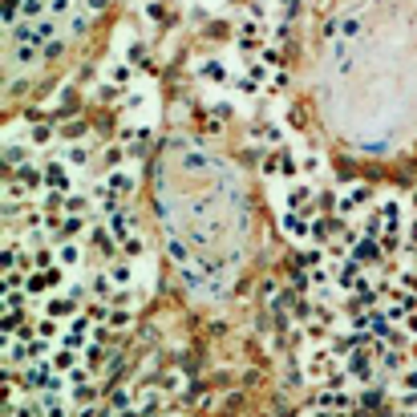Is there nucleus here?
<instances>
[{"label": "nucleus", "mask_w": 417, "mask_h": 417, "mask_svg": "<svg viewBox=\"0 0 417 417\" xmlns=\"http://www.w3.org/2000/svg\"><path fill=\"white\" fill-rule=\"evenodd\" d=\"M41 170H45V186H41L45 195H73V174H70L73 166L65 163V158H53V163H45Z\"/></svg>", "instance_id": "nucleus-1"}, {"label": "nucleus", "mask_w": 417, "mask_h": 417, "mask_svg": "<svg viewBox=\"0 0 417 417\" xmlns=\"http://www.w3.org/2000/svg\"><path fill=\"white\" fill-rule=\"evenodd\" d=\"M61 284H65V268H61V263H57V268H37V272L24 276V292H28V296H45V292L61 288Z\"/></svg>", "instance_id": "nucleus-2"}, {"label": "nucleus", "mask_w": 417, "mask_h": 417, "mask_svg": "<svg viewBox=\"0 0 417 417\" xmlns=\"http://www.w3.org/2000/svg\"><path fill=\"white\" fill-rule=\"evenodd\" d=\"M101 215H106V227L114 231V239H117V243H126L130 235H138V231H134V211H130V207L114 203V207H106Z\"/></svg>", "instance_id": "nucleus-3"}, {"label": "nucleus", "mask_w": 417, "mask_h": 417, "mask_svg": "<svg viewBox=\"0 0 417 417\" xmlns=\"http://www.w3.org/2000/svg\"><path fill=\"white\" fill-rule=\"evenodd\" d=\"M239 49L243 53H263V24L252 21V17H243L239 21Z\"/></svg>", "instance_id": "nucleus-4"}, {"label": "nucleus", "mask_w": 417, "mask_h": 417, "mask_svg": "<svg viewBox=\"0 0 417 417\" xmlns=\"http://www.w3.org/2000/svg\"><path fill=\"white\" fill-rule=\"evenodd\" d=\"M361 203H369V186H345V190L336 195V215L348 219V215L361 207Z\"/></svg>", "instance_id": "nucleus-5"}, {"label": "nucleus", "mask_w": 417, "mask_h": 417, "mask_svg": "<svg viewBox=\"0 0 417 417\" xmlns=\"http://www.w3.org/2000/svg\"><path fill=\"white\" fill-rule=\"evenodd\" d=\"M77 308H81V304L73 300V296H49V300H45V316H49V320H73Z\"/></svg>", "instance_id": "nucleus-6"}, {"label": "nucleus", "mask_w": 417, "mask_h": 417, "mask_svg": "<svg viewBox=\"0 0 417 417\" xmlns=\"http://www.w3.org/2000/svg\"><path fill=\"white\" fill-rule=\"evenodd\" d=\"M263 170H268V174H288V179H292V174H296V158H292V150L276 146V154L263 163Z\"/></svg>", "instance_id": "nucleus-7"}, {"label": "nucleus", "mask_w": 417, "mask_h": 417, "mask_svg": "<svg viewBox=\"0 0 417 417\" xmlns=\"http://www.w3.org/2000/svg\"><path fill=\"white\" fill-rule=\"evenodd\" d=\"M61 158H65L73 170H81V166H90L93 150H90V146H81V142H73V146H65V150H61Z\"/></svg>", "instance_id": "nucleus-8"}, {"label": "nucleus", "mask_w": 417, "mask_h": 417, "mask_svg": "<svg viewBox=\"0 0 417 417\" xmlns=\"http://www.w3.org/2000/svg\"><path fill=\"white\" fill-rule=\"evenodd\" d=\"M316 401H320V409H332V414H336V409H348V405H352V397L341 393V389H320V397H316Z\"/></svg>", "instance_id": "nucleus-9"}, {"label": "nucleus", "mask_w": 417, "mask_h": 417, "mask_svg": "<svg viewBox=\"0 0 417 417\" xmlns=\"http://www.w3.org/2000/svg\"><path fill=\"white\" fill-rule=\"evenodd\" d=\"M263 73H268V65L263 61H255L252 70L239 77V90H247V93H255V90H263Z\"/></svg>", "instance_id": "nucleus-10"}, {"label": "nucleus", "mask_w": 417, "mask_h": 417, "mask_svg": "<svg viewBox=\"0 0 417 417\" xmlns=\"http://www.w3.org/2000/svg\"><path fill=\"white\" fill-rule=\"evenodd\" d=\"M81 243H57V263H61V268H77V263H81Z\"/></svg>", "instance_id": "nucleus-11"}, {"label": "nucleus", "mask_w": 417, "mask_h": 417, "mask_svg": "<svg viewBox=\"0 0 417 417\" xmlns=\"http://www.w3.org/2000/svg\"><path fill=\"white\" fill-rule=\"evenodd\" d=\"M110 279L117 284V292H122V288H130V279H134V268H130V259L114 263V268H110Z\"/></svg>", "instance_id": "nucleus-12"}, {"label": "nucleus", "mask_w": 417, "mask_h": 417, "mask_svg": "<svg viewBox=\"0 0 417 417\" xmlns=\"http://www.w3.org/2000/svg\"><path fill=\"white\" fill-rule=\"evenodd\" d=\"M142 255H146V239H142V235H130V239L122 243V259L134 263V259H142Z\"/></svg>", "instance_id": "nucleus-13"}, {"label": "nucleus", "mask_w": 417, "mask_h": 417, "mask_svg": "<svg viewBox=\"0 0 417 417\" xmlns=\"http://www.w3.org/2000/svg\"><path fill=\"white\" fill-rule=\"evenodd\" d=\"M81 223H85V215H61L57 235H77V231H81Z\"/></svg>", "instance_id": "nucleus-14"}, {"label": "nucleus", "mask_w": 417, "mask_h": 417, "mask_svg": "<svg viewBox=\"0 0 417 417\" xmlns=\"http://www.w3.org/2000/svg\"><path fill=\"white\" fill-rule=\"evenodd\" d=\"M199 73H203V77H211V81H227V65H223V61H203V65H199Z\"/></svg>", "instance_id": "nucleus-15"}, {"label": "nucleus", "mask_w": 417, "mask_h": 417, "mask_svg": "<svg viewBox=\"0 0 417 417\" xmlns=\"http://www.w3.org/2000/svg\"><path fill=\"white\" fill-rule=\"evenodd\" d=\"M183 166H186V170H207V166H211V158H207V154H186V158H183Z\"/></svg>", "instance_id": "nucleus-16"}, {"label": "nucleus", "mask_w": 417, "mask_h": 417, "mask_svg": "<svg viewBox=\"0 0 417 417\" xmlns=\"http://www.w3.org/2000/svg\"><path fill=\"white\" fill-rule=\"evenodd\" d=\"M300 170H304V174L320 170V154H312V150H308V154H300Z\"/></svg>", "instance_id": "nucleus-17"}, {"label": "nucleus", "mask_w": 417, "mask_h": 417, "mask_svg": "<svg viewBox=\"0 0 417 417\" xmlns=\"http://www.w3.org/2000/svg\"><path fill=\"white\" fill-rule=\"evenodd\" d=\"M357 28H361L357 17H345V21H341V33H345V37H357Z\"/></svg>", "instance_id": "nucleus-18"}, {"label": "nucleus", "mask_w": 417, "mask_h": 417, "mask_svg": "<svg viewBox=\"0 0 417 417\" xmlns=\"http://www.w3.org/2000/svg\"><path fill=\"white\" fill-rule=\"evenodd\" d=\"M49 13L57 17V13H70V0H49Z\"/></svg>", "instance_id": "nucleus-19"}, {"label": "nucleus", "mask_w": 417, "mask_h": 417, "mask_svg": "<svg viewBox=\"0 0 417 417\" xmlns=\"http://www.w3.org/2000/svg\"><path fill=\"white\" fill-rule=\"evenodd\" d=\"M53 138V130H49V126H37V130H33V142H49Z\"/></svg>", "instance_id": "nucleus-20"}, {"label": "nucleus", "mask_w": 417, "mask_h": 417, "mask_svg": "<svg viewBox=\"0 0 417 417\" xmlns=\"http://www.w3.org/2000/svg\"><path fill=\"white\" fill-rule=\"evenodd\" d=\"M45 57H61V41H57V37L45 45Z\"/></svg>", "instance_id": "nucleus-21"}, {"label": "nucleus", "mask_w": 417, "mask_h": 417, "mask_svg": "<svg viewBox=\"0 0 417 417\" xmlns=\"http://www.w3.org/2000/svg\"><path fill=\"white\" fill-rule=\"evenodd\" d=\"M409 203H414V207H417V190H414V199H409Z\"/></svg>", "instance_id": "nucleus-22"}]
</instances>
